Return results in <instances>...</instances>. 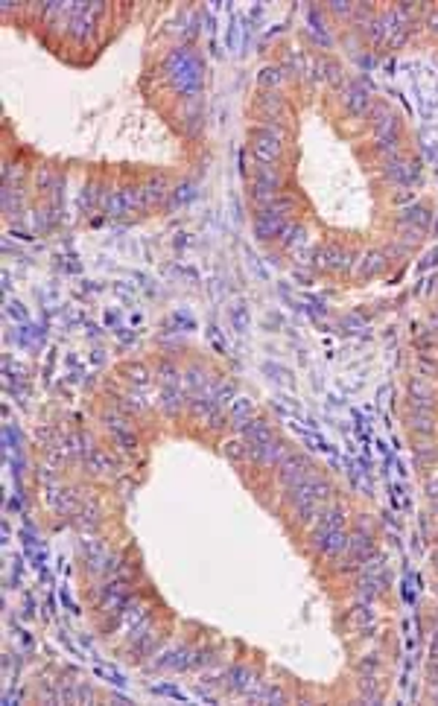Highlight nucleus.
Segmentation results:
<instances>
[{
  "mask_svg": "<svg viewBox=\"0 0 438 706\" xmlns=\"http://www.w3.org/2000/svg\"><path fill=\"white\" fill-rule=\"evenodd\" d=\"M278 187H281L278 176H275L269 167H263V169L257 172V178H255V199H257L260 204H272L275 199H278Z\"/></svg>",
  "mask_w": 438,
  "mask_h": 706,
  "instance_id": "nucleus-10",
  "label": "nucleus"
},
{
  "mask_svg": "<svg viewBox=\"0 0 438 706\" xmlns=\"http://www.w3.org/2000/svg\"><path fill=\"white\" fill-rule=\"evenodd\" d=\"M400 225H403V228L426 231V225H430V211H426V207H421V204H412V207H406V211L400 213Z\"/></svg>",
  "mask_w": 438,
  "mask_h": 706,
  "instance_id": "nucleus-16",
  "label": "nucleus"
},
{
  "mask_svg": "<svg viewBox=\"0 0 438 706\" xmlns=\"http://www.w3.org/2000/svg\"><path fill=\"white\" fill-rule=\"evenodd\" d=\"M141 193H143L146 207L161 204V202L167 199V181H164V178H152V181H146L143 187H141Z\"/></svg>",
  "mask_w": 438,
  "mask_h": 706,
  "instance_id": "nucleus-18",
  "label": "nucleus"
},
{
  "mask_svg": "<svg viewBox=\"0 0 438 706\" xmlns=\"http://www.w3.org/2000/svg\"><path fill=\"white\" fill-rule=\"evenodd\" d=\"M313 260H316L319 269H325V272H342V269H348L351 254L345 248H339V246H325V248H319L313 254Z\"/></svg>",
  "mask_w": 438,
  "mask_h": 706,
  "instance_id": "nucleus-8",
  "label": "nucleus"
},
{
  "mask_svg": "<svg viewBox=\"0 0 438 706\" xmlns=\"http://www.w3.org/2000/svg\"><path fill=\"white\" fill-rule=\"evenodd\" d=\"M389 178H395L397 184H412L418 181V164L415 161H391L389 164Z\"/></svg>",
  "mask_w": 438,
  "mask_h": 706,
  "instance_id": "nucleus-13",
  "label": "nucleus"
},
{
  "mask_svg": "<svg viewBox=\"0 0 438 706\" xmlns=\"http://www.w3.org/2000/svg\"><path fill=\"white\" fill-rule=\"evenodd\" d=\"M284 228H286V219H284V213H281V211H275V207H263L260 216H257V222H255V231H257V237H260V239L281 237V234H284Z\"/></svg>",
  "mask_w": 438,
  "mask_h": 706,
  "instance_id": "nucleus-7",
  "label": "nucleus"
},
{
  "mask_svg": "<svg viewBox=\"0 0 438 706\" xmlns=\"http://www.w3.org/2000/svg\"><path fill=\"white\" fill-rule=\"evenodd\" d=\"M278 476H281V484L286 491L298 488L301 482H307L310 476V461L304 456H295V453H286L278 464Z\"/></svg>",
  "mask_w": 438,
  "mask_h": 706,
  "instance_id": "nucleus-6",
  "label": "nucleus"
},
{
  "mask_svg": "<svg viewBox=\"0 0 438 706\" xmlns=\"http://www.w3.org/2000/svg\"><path fill=\"white\" fill-rule=\"evenodd\" d=\"M430 333L438 336V316H433V321H430Z\"/></svg>",
  "mask_w": 438,
  "mask_h": 706,
  "instance_id": "nucleus-31",
  "label": "nucleus"
},
{
  "mask_svg": "<svg viewBox=\"0 0 438 706\" xmlns=\"http://www.w3.org/2000/svg\"><path fill=\"white\" fill-rule=\"evenodd\" d=\"M330 6H333V12H336V15H348L351 12V3H330Z\"/></svg>",
  "mask_w": 438,
  "mask_h": 706,
  "instance_id": "nucleus-29",
  "label": "nucleus"
},
{
  "mask_svg": "<svg viewBox=\"0 0 438 706\" xmlns=\"http://www.w3.org/2000/svg\"><path fill=\"white\" fill-rule=\"evenodd\" d=\"M345 108H348L351 114H356V117L368 114V108H371V88L362 85V82L348 85L345 88Z\"/></svg>",
  "mask_w": 438,
  "mask_h": 706,
  "instance_id": "nucleus-9",
  "label": "nucleus"
},
{
  "mask_svg": "<svg viewBox=\"0 0 438 706\" xmlns=\"http://www.w3.org/2000/svg\"><path fill=\"white\" fill-rule=\"evenodd\" d=\"M126 589L120 587V584H108L106 587V593H102V607L106 610H120L123 604H126Z\"/></svg>",
  "mask_w": 438,
  "mask_h": 706,
  "instance_id": "nucleus-19",
  "label": "nucleus"
},
{
  "mask_svg": "<svg viewBox=\"0 0 438 706\" xmlns=\"http://www.w3.org/2000/svg\"><path fill=\"white\" fill-rule=\"evenodd\" d=\"M409 430L415 435H435V414L433 412H421V409H412L409 414Z\"/></svg>",
  "mask_w": 438,
  "mask_h": 706,
  "instance_id": "nucleus-14",
  "label": "nucleus"
},
{
  "mask_svg": "<svg viewBox=\"0 0 438 706\" xmlns=\"http://www.w3.org/2000/svg\"><path fill=\"white\" fill-rule=\"evenodd\" d=\"M251 152L263 167H269L281 155V134L275 129H255L251 132Z\"/></svg>",
  "mask_w": 438,
  "mask_h": 706,
  "instance_id": "nucleus-3",
  "label": "nucleus"
},
{
  "mask_svg": "<svg viewBox=\"0 0 438 706\" xmlns=\"http://www.w3.org/2000/svg\"><path fill=\"white\" fill-rule=\"evenodd\" d=\"M433 27H435V32H438V15H435V18H433Z\"/></svg>",
  "mask_w": 438,
  "mask_h": 706,
  "instance_id": "nucleus-33",
  "label": "nucleus"
},
{
  "mask_svg": "<svg viewBox=\"0 0 438 706\" xmlns=\"http://www.w3.org/2000/svg\"><path fill=\"white\" fill-rule=\"evenodd\" d=\"M190 409H193V414H196L199 421H207V423H214V426L222 423V412H219V403H216L211 395L193 397V400H190Z\"/></svg>",
  "mask_w": 438,
  "mask_h": 706,
  "instance_id": "nucleus-12",
  "label": "nucleus"
},
{
  "mask_svg": "<svg viewBox=\"0 0 438 706\" xmlns=\"http://www.w3.org/2000/svg\"><path fill=\"white\" fill-rule=\"evenodd\" d=\"M141 207H146L141 187H123V190L111 193L108 199H106L108 216H129L132 211H141Z\"/></svg>",
  "mask_w": 438,
  "mask_h": 706,
  "instance_id": "nucleus-5",
  "label": "nucleus"
},
{
  "mask_svg": "<svg viewBox=\"0 0 438 706\" xmlns=\"http://www.w3.org/2000/svg\"><path fill=\"white\" fill-rule=\"evenodd\" d=\"M327 496H330V484H327L325 479L313 476V473L307 476V482H301L298 488L290 491V499H292V505H295V514H298V519H304V523H310V519L319 514V505L325 502Z\"/></svg>",
  "mask_w": 438,
  "mask_h": 706,
  "instance_id": "nucleus-2",
  "label": "nucleus"
},
{
  "mask_svg": "<svg viewBox=\"0 0 438 706\" xmlns=\"http://www.w3.org/2000/svg\"><path fill=\"white\" fill-rule=\"evenodd\" d=\"M251 698L260 701V703H284V692L281 689H260V692H251Z\"/></svg>",
  "mask_w": 438,
  "mask_h": 706,
  "instance_id": "nucleus-23",
  "label": "nucleus"
},
{
  "mask_svg": "<svg viewBox=\"0 0 438 706\" xmlns=\"http://www.w3.org/2000/svg\"><path fill=\"white\" fill-rule=\"evenodd\" d=\"M430 654H433V659L438 663V628H435V636H433V651H430Z\"/></svg>",
  "mask_w": 438,
  "mask_h": 706,
  "instance_id": "nucleus-30",
  "label": "nucleus"
},
{
  "mask_svg": "<svg viewBox=\"0 0 438 706\" xmlns=\"http://www.w3.org/2000/svg\"><path fill=\"white\" fill-rule=\"evenodd\" d=\"M435 511H438V508H435Z\"/></svg>",
  "mask_w": 438,
  "mask_h": 706,
  "instance_id": "nucleus-35",
  "label": "nucleus"
},
{
  "mask_svg": "<svg viewBox=\"0 0 438 706\" xmlns=\"http://www.w3.org/2000/svg\"><path fill=\"white\" fill-rule=\"evenodd\" d=\"M126 374H129V379H132V383H137V386H143L146 379H149V374H146L143 365H129V368H126Z\"/></svg>",
  "mask_w": 438,
  "mask_h": 706,
  "instance_id": "nucleus-26",
  "label": "nucleus"
},
{
  "mask_svg": "<svg viewBox=\"0 0 438 706\" xmlns=\"http://www.w3.org/2000/svg\"><path fill=\"white\" fill-rule=\"evenodd\" d=\"M181 403H184L181 388L178 386H164V391H161V406H164L170 414H176L181 409Z\"/></svg>",
  "mask_w": 438,
  "mask_h": 706,
  "instance_id": "nucleus-20",
  "label": "nucleus"
},
{
  "mask_svg": "<svg viewBox=\"0 0 438 706\" xmlns=\"http://www.w3.org/2000/svg\"><path fill=\"white\" fill-rule=\"evenodd\" d=\"M251 418H255V403H251L249 397H237L234 406H231V423L237 426V430H243Z\"/></svg>",
  "mask_w": 438,
  "mask_h": 706,
  "instance_id": "nucleus-17",
  "label": "nucleus"
},
{
  "mask_svg": "<svg viewBox=\"0 0 438 706\" xmlns=\"http://www.w3.org/2000/svg\"><path fill=\"white\" fill-rule=\"evenodd\" d=\"M433 698H435V703H438V689H435V694H433Z\"/></svg>",
  "mask_w": 438,
  "mask_h": 706,
  "instance_id": "nucleus-34",
  "label": "nucleus"
},
{
  "mask_svg": "<svg viewBox=\"0 0 438 706\" xmlns=\"http://www.w3.org/2000/svg\"><path fill=\"white\" fill-rule=\"evenodd\" d=\"M433 566H435V572H438V549H435V554H433Z\"/></svg>",
  "mask_w": 438,
  "mask_h": 706,
  "instance_id": "nucleus-32",
  "label": "nucleus"
},
{
  "mask_svg": "<svg viewBox=\"0 0 438 706\" xmlns=\"http://www.w3.org/2000/svg\"><path fill=\"white\" fill-rule=\"evenodd\" d=\"M158 377H161V383H164V386H176L181 374H178V371H176V368H172V365H170V362H164V365H161V368H158Z\"/></svg>",
  "mask_w": 438,
  "mask_h": 706,
  "instance_id": "nucleus-25",
  "label": "nucleus"
},
{
  "mask_svg": "<svg viewBox=\"0 0 438 706\" xmlns=\"http://www.w3.org/2000/svg\"><path fill=\"white\" fill-rule=\"evenodd\" d=\"M225 680H228V686H231L234 692H246V694H251V692H255V686H257V680H255V674H251L249 668H231Z\"/></svg>",
  "mask_w": 438,
  "mask_h": 706,
  "instance_id": "nucleus-15",
  "label": "nucleus"
},
{
  "mask_svg": "<svg viewBox=\"0 0 438 706\" xmlns=\"http://www.w3.org/2000/svg\"><path fill=\"white\" fill-rule=\"evenodd\" d=\"M409 395H412V409L435 412V388L426 383V379H412V383H409Z\"/></svg>",
  "mask_w": 438,
  "mask_h": 706,
  "instance_id": "nucleus-11",
  "label": "nucleus"
},
{
  "mask_svg": "<svg viewBox=\"0 0 438 706\" xmlns=\"http://www.w3.org/2000/svg\"><path fill=\"white\" fill-rule=\"evenodd\" d=\"M426 496H430V499H438V479H433L430 484H426Z\"/></svg>",
  "mask_w": 438,
  "mask_h": 706,
  "instance_id": "nucleus-28",
  "label": "nucleus"
},
{
  "mask_svg": "<svg viewBox=\"0 0 438 706\" xmlns=\"http://www.w3.org/2000/svg\"><path fill=\"white\" fill-rule=\"evenodd\" d=\"M196 196V190H193V184H178L176 190H172V204H187L190 199Z\"/></svg>",
  "mask_w": 438,
  "mask_h": 706,
  "instance_id": "nucleus-24",
  "label": "nucleus"
},
{
  "mask_svg": "<svg viewBox=\"0 0 438 706\" xmlns=\"http://www.w3.org/2000/svg\"><path fill=\"white\" fill-rule=\"evenodd\" d=\"M383 269H386V254L374 251V254H365V260L360 266V274L362 277H374L377 272H383Z\"/></svg>",
  "mask_w": 438,
  "mask_h": 706,
  "instance_id": "nucleus-21",
  "label": "nucleus"
},
{
  "mask_svg": "<svg viewBox=\"0 0 438 706\" xmlns=\"http://www.w3.org/2000/svg\"><path fill=\"white\" fill-rule=\"evenodd\" d=\"M164 71L170 76V82L176 85L181 94H196L202 88V64L190 50H172L164 62Z\"/></svg>",
  "mask_w": 438,
  "mask_h": 706,
  "instance_id": "nucleus-1",
  "label": "nucleus"
},
{
  "mask_svg": "<svg viewBox=\"0 0 438 706\" xmlns=\"http://www.w3.org/2000/svg\"><path fill=\"white\" fill-rule=\"evenodd\" d=\"M225 456L234 458V461H243V458H249V444L246 441H228L225 444Z\"/></svg>",
  "mask_w": 438,
  "mask_h": 706,
  "instance_id": "nucleus-22",
  "label": "nucleus"
},
{
  "mask_svg": "<svg viewBox=\"0 0 438 706\" xmlns=\"http://www.w3.org/2000/svg\"><path fill=\"white\" fill-rule=\"evenodd\" d=\"M278 82H281V71H278V67H263L260 85H278Z\"/></svg>",
  "mask_w": 438,
  "mask_h": 706,
  "instance_id": "nucleus-27",
  "label": "nucleus"
},
{
  "mask_svg": "<svg viewBox=\"0 0 438 706\" xmlns=\"http://www.w3.org/2000/svg\"><path fill=\"white\" fill-rule=\"evenodd\" d=\"M374 134H377V146L383 152H395L397 149V134H400V123L395 114H389L386 108H377L374 114Z\"/></svg>",
  "mask_w": 438,
  "mask_h": 706,
  "instance_id": "nucleus-4",
  "label": "nucleus"
}]
</instances>
